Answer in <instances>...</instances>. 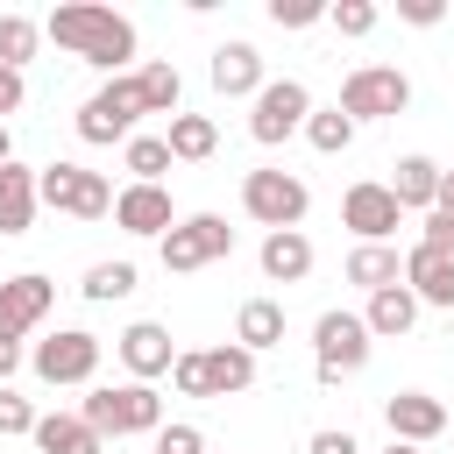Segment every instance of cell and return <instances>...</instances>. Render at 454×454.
<instances>
[{
	"instance_id": "6da1fadb",
	"label": "cell",
	"mask_w": 454,
	"mask_h": 454,
	"mask_svg": "<svg viewBox=\"0 0 454 454\" xmlns=\"http://www.w3.org/2000/svg\"><path fill=\"white\" fill-rule=\"evenodd\" d=\"M43 35H50L57 50H71L78 64H92V71H121V64L135 57V21L114 14V7H92V0L57 7V14L43 21Z\"/></svg>"
},
{
	"instance_id": "7a4b0ae2",
	"label": "cell",
	"mask_w": 454,
	"mask_h": 454,
	"mask_svg": "<svg viewBox=\"0 0 454 454\" xmlns=\"http://www.w3.org/2000/svg\"><path fill=\"white\" fill-rule=\"evenodd\" d=\"M99 440H121V433H156L163 426V397L149 390V383H106V390H92L85 397V411H78Z\"/></svg>"
},
{
	"instance_id": "3957f363",
	"label": "cell",
	"mask_w": 454,
	"mask_h": 454,
	"mask_svg": "<svg viewBox=\"0 0 454 454\" xmlns=\"http://www.w3.org/2000/svg\"><path fill=\"white\" fill-rule=\"evenodd\" d=\"M35 199L71 213V220H106L114 213V184L99 170H85V163H43L35 170Z\"/></svg>"
},
{
	"instance_id": "277c9868",
	"label": "cell",
	"mask_w": 454,
	"mask_h": 454,
	"mask_svg": "<svg viewBox=\"0 0 454 454\" xmlns=\"http://www.w3.org/2000/svg\"><path fill=\"white\" fill-rule=\"evenodd\" d=\"M142 114H149V106H142V85H135V78H106V85L78 106V142H92V149L128 142Z\"/></svg>"
},
{
	"instance_id": "5b68a950",
	"label": "cell",
	"mask_w": 454,
	"mask_h": 454,
	"mask_svg": "<svg viewBox=\"0 0 454 454\" xmlns=\"http://www.w3.org/2000/svg\"><path fill=\"white\" fill-rule=\"evenodd\" d=\"M305 206H312V192H305V177H291V170H248V177H241V213H248L255 227H270V234L298 227Z\"/></svg>"
},
{
	"instance_id": "8992f818",
	"label": "cell",
	"mask_w": 454,
	"mask_h": 454,
	"mask_svg": "<svg viewBox=\"0 0 454 454\" xmlns=\"http://www.w3.org/2000/svg\"><path fill=\"white\" fill-rule=\"evenodd\" d=\"M411 106V78L397 64H355L348 85H340V114L348 121H390Z\"/></svg>"
},
{
	"instance_id": "52a82bcc",
	"label": "cell",
	"mask_w": 454,
	"mask_h": 454,
	"mask_svg": "<svg viewBox=\"0 0 454 454\" xmlns=\"http://www.w3.org/2000/svg\"><path fill=\"white\" fill-rule=\"evenodd\" d=\"M220 255H234V227L220 220V213H184L170 234H163V270H206V262H220Z\"/></svg>"
},
{
	"instance_id": "ba28073f",
	"label": "cell",
	"mask_w": 454,
	"mask_h": 454,
	"mask_svg": "<svg viewBox=\"0 0 454 454\" xmlns=\"http://www.w3.org/2000/svg\"><path fill=\"white\" fill-rule=\"evenodd\" d=\"M312 355H319V383L355 376V369L369 362V326H362V312H319V326H312Z\"/></svg>"
},
{
	"instance_id": "9c48e42d",
	"label": "cell",
	"mask_w": 454,
	"mask_h": 454,
	"mask_svg": "<svg viewBox=\"0 0 454 454\" xmlns=\"http://www.w3.org/2000/svg\"><path fill=\"white\" fill-rule=\"evenodd\" d=\"M305 114H312V92H305L298 78H262V92H255V114H248V135L277 149L284 135H298V128H305Z\"/></svg>"
},
{
	"instance_id": "30bf717a",
	"label": "cell",
	"mask_w": 454,
	"mask_h": 454,
	"mask_svg": "<svg viewBox=\"0 0 454 454\" xmlns=\"http://www.w3.org/2000/svg\"><path fill=\"white\" fill-rule=\"evenodd\" d=\"M35 376L43 383H92V369H99V333H85V326H64V333H50V340H35Z\"/></svg>"
},
{
	"instance_id": "8fae6325",
	"label": "cell",
	"mask_w": 454,
	"mask_h": 454,
	"mask_svg": "<svg viewBox=\"0 0 454 454\" xmlns=\"http://www.w3.org/2000/svg\"><path fill=\"white\" fill-rule=\"evenodd\" d=\"M383 426H390V440L426 447V440H440V433H447V404H440V397H426V390H397V397H383Z\"/></svg>"
},
{
	"instance_id": "7c38bea8",
	"label": "cell",
	"mask_w": 454,
	"mask_h": 454,
	"mask_svg": "<svg viewBox=\"0 0 454 454\" xmlns=\"http://www.w3.org/2000/svg\"><path fill=\"white\" fill-rule=\"evenodd\" d=\"M50 298H57V284H50V277H35V270L0 277V333H7V340H21L28 326H43Z\"/></svg>"
},
{
	"instance_id": "4fadbf2b",
	"label": "cell",
	"mask_w": 454,
	"mask_h": 454,
	"mask_svg": "<svg viewBox=\"0 0 454 454\" xmlns=\"http://www.w3.org/2000/svg\"><path fill=\"white\" fill-rule=\"evenodd\" d=\"M114 355L128 362V376H135V383H156V376H170V362H177L170 326H156V319H135V326L114 340Z\"/></svg>"
},
{
	"instance_id": "5bb4252c",
	"label": "cell",
	"mask_w": 454,
	"mask_h": 454,
	"mask_svg": "<svg viewBox=\"0 0 454 454\" xmlns=\"http://www.w3.org/2000/svg\"><path fill=\"white\" fill-rule=\"evenodd\" d=\"M340 220H348L362 241H390L404 213H397L390 184H369V177H362V184H348V199H340Z\"/></svg>"
},
{
	"instance_id": "9a60e30c",
	"label": "cell",
	"mask_w": 454,
	"mask_h": 454,
	"mask_svg": "<svg viewBox=\"0 0 454 454\" xmlns=\"http://www.w3.org/2000/svg\"><path fill=\"white\" fill-rule=\"evenodd\" d=\"M114 220H121L128 234H156V241L177 227V213H170V192H163V184H121V192H114Z\"/></svg>"
},
{
	"instance_id": "2e32d148",
	"label": "cell",
	"mask_w": 454,
	"mask_h": 454,
	"mask_svg": "<svg viewBox=\"0 0 454 454\" xmlns=\"http://www.w3.org/2000/svg\"><path fill=\"white\" fill-rule=\"evenodd\" d=\"M404 291H411L419 305H447V312H454V255L411 248V255H404Z\"/></svg>"
},
{
	"instance_id": "e0dca14e",
	"label": "cell",
	"mask_w": 454,
	"mask_h": 454,
	"mask_svg": "<svg viewBox=\"0 0 454 454\" xmlns=\"http://www.w3.org/2000/svg\"><path fill=\"white\" fill-rule=\"evenodd\" d=\"M43 454H106V440L78 419V411H35V433H28Z\"/></svg>"
},
{
	"instance_id": "ac0fdd59",
	"label": "cell",
	"mask_w": 454,
	"mask_h": 454,
	"mask_svg": "<svg viewBox=\"0 0 454 454\" xmlns=\"http://www.w3.org/2000/svg\"><path fill=\"white\" fill-rule=\"evenodd\" d=\"M213 92H227V99L262 92V50L255 43H220L213 50Z\"/></svg>"
},
{
	"instance_id": "d6986e66",
	"label": "cell",
	"mask_w": 454,
	"mask_h": 454,
	"mask_svg": "<svg viewBox=\"0 0 454 454\" xmlns=\"http://www.w3.org/2000/svg\"><path fill=\"white\" fill-rule=\"evenodd\" d=\"M199 362H206V397H234V390H248V383H255V355H248L241 340L199 348Z\"/></svg>"
},
{
	"instance_id": "ffe728a7",
	"label": "cell",
	"mask_w": 454,
	"mask_h": 454,
	"mask_svg": "<svg viewBox=\"0 0 454 454\" xmlns=\"http://www.w3.org/2000/svg\"><path fill=\"white\" fill-rule=\"evenodd\" d=\"M35 170L28 163H0V234H28L35 227Z\"/></svg>"
},
{
	"instance_id": "44dd1931",
	"label": "cell",
	"mask_w": 454,
	"mask_h": 454,
	"mask_svg": "<svg viewBox=\"0 0 454 454\" xmlns=\"http://www.w3.org/2000/svg\"><path fill=\"white\" fill-rule=\"evenodd\" d=\"M433 192H440V163L433 156H397V177H390L397 213H433Z\"/></svg>"
},
{
	"instance_id": "7402d4cb",
	"label": "cell",
	"mask_w": 454,
	"mask_h": 454,
	"mask_svg": "<svg viewBox=\"0 0 454 454\" xmlns=\"http://www.w3.org/2000/svg\"><path fill=\"white\" fill-rule=\"evenodd\" d=\"M262 277H270V284H298V277H312V241H305L298 227L262 234Z\"/></svg>"
},
{
	"instance_id": "603a6c76",
	"label": "cell",
	"mask_w": 454,
	"mask_h": 454,
	"mask_svg": "<svg viewBox=\"0 0 454 454\" xmlns=\"http://www.w3.org/2000/svg\"><path fill=\"white\" fill-rule=\"evenodd\" d=\"M411 319H419V298H411L404 284H390V291H369V312H362L369 340H397V333H411Z\"/></svg>"
},
{
	"instance_id": "cb8c5ba5",
	"label": "cell",
	"mask_w": 454,
	"mask_h": 454,
	"mask_svg": "<svg viewBox=\"0 0 454 454\" xmlns=\"http://www.w3.org/2000/svg\"><path fill=\"white\" fill-rule=\"evenodd\" d=\"M170 163H206L213 149H220V128L206 121V114H170Z\"/></svg>"
},
{
	"instance_id": "d4e9b609",
	"label": "cell",
	"mask_w": 454,
	"mask_h": 454,
	"mask_svg": "<svg viewBox=\"0 0 454 454\" xmlns=\"http://www.w3.org/2000/svg\"><path fill=\"white\" fill-rule=\"evenodd\" d=\"M348 284H362V291H390V284H404V262H397V248H383V241H362V248L348 255Z\"/></svg>"
},
{
	"instance_id": "484cf974",
	"label": "cell",
	"mask_w": 454,
	"mask_h": 454,
	"mask_svg": "<svg viewBox=\"0 0 454 454\" xmlns=\"http://www.w3.org/2000/svg\"><path fill=\"white\" fill-rule=\"evenodd\" d=\"M234 340H241L248 355L277 348V340H284V305H277V298H248V305H241V319H234Z\"/></svg>"
},
{
	"instance_id": "4316f807",
	"label": "cell",
	"mask_w": 454,
	"mask_h": 454,
	"mask_svg": "<svg viewBox=\"0 0 454 454\" xmlns=\"http://www.w3.org/2000/svg\"><path fill=\"white\" fill-rule=\"evenodd\" d=\"M135 85H142V106H149V114H177V92H184V78H177V64H170V57L142 64V71H135Z\"/></svg>"
},
{
	"instance_id": "83f0119b",
	"label": "cell",
	"mask_w": 454,
	"mask_h": 454,
	"mask_svg": "<svg viewBox=\"0 0 454 454\" xmlns=\"http://www.w3.org/2000/svg\"><path fill=\"white\" fill-rule=\"evenodd\" d=\"M121 163L135 170V184H163V170H170V142H163V135H128V142H121Z\"/></svg>"
},
{
	"instance_id": "f1b7e54d",
	"label": "cell",
	"mask_w": 454,
	"mask_h": 454,
	"mask_svg": "<svg viewBox=\"0 0 454 454\" xmlns=\"http://www.w3.org/2000/svg\"><path fill=\"white\" fill-rule=\"evenodd\" d=\"M305 142H312V149H319V156H340V149H348V142H355V121H348V114H340V106H326V114H319V106H312V114H305Z\"/></svg>"
},
{
	"instance_id": "f546056e",
	"label": "cell",
	"mask_w": 454,
	"mask_h": 454,
	"mask_svg": "<svg viewBox=\"0 0 454 454\" xmlns=\"http://www.w3.org/2000/svg\"><path fill=\"white\" fill-rule=\"evenodd\" d=\"M78 291H85L92 305H114V298H128V291H135V262H92Z\"/></svg>"
},
{
	"instance_id": "4dcf8cb0",
	"label": "cell",
	"mask_w": 454,
	"mask_h": 454,
	"mask_svg": "<svg viewBox=\"0 0 454 454\" xmlns=\"http://www.w3.org/2000/svg\"><path fill=\"white\" fill-rule=\"evenodd\" d=\"M35 35H43V28H35L28 14H0V64L21 71V64L35 57Z\"/></svg>"
},
{
	"instance_id": "1f68e13d",
	"label": "cell",
	"mask_w": 454,
	"mask_h": 454,
	"mask_svg": "<svg viewBox=\"0 0 454 454\" xmlns=\"http://www.w3.org/2000/svg\"><path fill=\"white\" fill-rule=\"evenodd\" d=\"M270 21L277 28H312V21H326V0H270Z\"/></svg>"
},
{
	"instance_id": "d6a6232c",
	"label": "cell",
	"mask_w": 454,
	"mask_h": 454,
	"mask_svg": "<svg viewBox=\"0 0 454 454\" xmlns=\"http://www.w3.org/2000/svg\"><path fill=\"white\" fill-rule=\"evenodd\" d=\"M326 21H333L340 35H369V28H376V7H369V0H333Z\"/></svg>"
},
{
	"instance_id": "836d02e7",
	"label": "cell",
	"mask_w": 454,
	"mask_h": 454,
	"mask_svg": "<svg viewBox=\"0 0 454 454\" xmlns=\"http://www.w3.org/2000/svg\"><path fill=\"white\" fill-rule=\"evenodd\" d=\"M170 383H177L184 397H206V362H199V348H177V362H170Z\"/></svg>"
},
{
	"instance_id": "e575fe53",
	"label": "cell",
	"mask_w": 454,
	"mask_h": 454,
	"mask_svg": "<svg viewBox=\"0 0 454 454\" xmlns=\"http://www.w3.org/2000/svg\"><path fill=\"white\" fill-rule=\"evenodd\" d=\"M0 433H35V404L7 383H0Z\"/></svg>"
},
{
	"instance_id": "d590c367",
	"label": "cell",
	"mask_w": 454,
	"mask_h": 454,
	"mask_svg": "<svg viewBox=\"0 0 454 454\" xmlns=\"http://www.w3.org/2000/svg\"><path fill=\"white\" fill-rule=\"evenodd\" d=\"M156 454H206V433L184 426V419L177 426H156Z\"/></svg>"
},
{
	"instance_id": "8d00e7d4",
	"label": "cell",
	"mask_w": 454,
	"mask_h": 454,
	"mask_svg": "<svg viewBox=\"0 0 454 454\" xmlns=\"http://www.w3.org/2000/svg\"><path fill=\"white\" fill-rule=\"evenodd\" d=\"M419 248H433V255H454V213H426V234H419Z\"/></svg>"
},
{
	"instance_id": "74e56055",
	"label": "cell",
	"mask_w": 454,
	"mask_h": 454,
	"mask_svg": "<svg viewBox=\"0 0 454 454\" xmlns=\"http://www.w3.org/2000/svg\"><path fill=\"white\" fill-rule=\"evenodd\" d=\"M305 454H362V447H355V433H340V426H319V433L305 440Z\"/></svg>"
},
{
	"instance_id": "f35d334b",
	"label": "cell",
	"mask_w": 454,
	"mask_h": 454,
	"mask_svg": "<svg viewBox=\"0 0 454 454\" xmlns=\"http://www.w3.org/2000/svg\"><path fill=\"white\" fill-rule=\"evenodd\" d=\"M397 14H404L411 28H433V21L447 14V7H440V0H397Z\"/></svg>"
},
{
	"instance_id": "ab89813d",
	"label": "cell",
	"mask_w": 454,
	"mask_h": 454,
	"mask_svg": "<svg viewBox=\"0 0 454 454\" xmlns=\"http://www.w3.org/2000/svg\"><path fill=\"white\" fill-rule=\"evenodd\" d=\"M21 99H28V85H21V71H7V64H0V121H7V114L21 106Z\"/></svg>"
},
{
	"instance_id": "60d3db41",
	"label": "cell",
	"mask_w": 454,
	"mask_h": 454,
	"mask_svg": "<svg viewBox=\"0 0 454 454\" xmlns=\"http://www.w3.org/2000/svg\"><path fill=\"white\" fill-rule=\"evenodd\" d=\"M14 369H21V340H7V333H0V383H7Z\"/></svg>"
},
{
	"instance_id": "b9f144b4",
	"label": "cell",
	"mask_w": 454,
	"mask_h": 454,
	"mask_svg": "<svg viewBox=\"0 0 454 454\" xmlns=\"http://www.w3.org/2000/svg\"><path fill=\"white\" fill-rule=\"evenodd\" d=\"M433 206H440V213H454V170H440V192H433Z\"/></svg>"
},
{
	"instance_id": "7bdbcfd3",
	"label": "cell",
	"mask_w": 454,
	"mask_h": 454,
	"mask_svg": "<svg viewBox=\"0 0 454 454\" xmlns=\"http://www.w3.org/2000/svg\"><path fill=\"white\" fill-rule=\"evenodd\" d=\"M0 163H14V135H7V121H0Z\"/></svg>"
},
{
	"instance_id": "ee69618b",
	"label": "cell",
	"mask_w": 454,
	"mask_h": 454,
	"mask_svg": "<svg viewBox=\"0 0 454 454\" xmlns=\"http://www.w3.org/2000/svg\"><path fill=\"white\" fill-rule=\"evenodd\" d=\"M390 454H419V447H404V440H390Z\"/></svg>"
}]
</instances>
